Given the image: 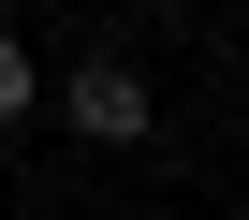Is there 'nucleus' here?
I'll return each instance as SVG.
<instances>
[{"mask_svg":"<svg viewBox=\"0 0 249 220\" xmlns=\"http://www.w3.org/2000/svg\"><path fill=\"white\" fill-rule=\"evenodd\" d=\"M59 118H73L88 147H147V73H132V59H88V73L59 88Z\"/></svg>","mask_w":249,"mask_h":220,"instance_id":"nucleus-1","label":"nucleus"},{"mask_svg":"<svg viewBox=\"0 0 249 220\" xmlns=\"http://www.w3.org/2000/svg\"><path fill=\"white\" fill-rule=\"evenodd\" d=\"M30 103H44V73H30V44H15V30H0V132H15Z\"/></svg>","mask_w":249,"mask_h":220,"instance_id":"nucleus-2","label":"nucleus"}]
</instances>
